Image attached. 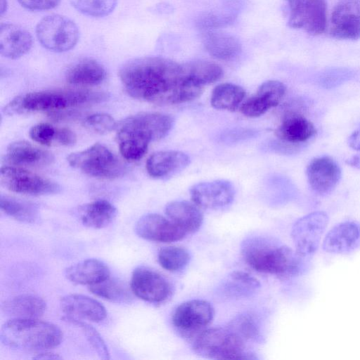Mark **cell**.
<instances>
[{"label": "cell", "mask_w": 360, "mask_h": 360, "mask_svg": "<svg viewBox=\"0 0 360 360\" xmlns=\"http://www.w3.org/2000/svg\"><path fill=\"white\" fill-rule=\"evenodd\" d=\"M125 91L131 97L157 105H175L198 98L203 87L186 75L183 64L160 57L129 60L120 70Z\"/></svg>", "instance_id": "cell-1"}, {"label": "cell", "mask_w": 360, "mask_h": 360, "mask_svg": "<svg viewBox=\"0 0 360 360\" xmlns=\"http://www.w3.org/2000/svg\"><path fill=\"white\" fill-rule=\"evenodd\" d=\"M241 255L245 263L254 270L291 278L307 271V258L295 250L271 238L253 236L246 238L241 245Z\"/></svg>", "instance_id": "cell-2"}, {"label": "cell", "mask_w": 360, "mask_h": 360, "mask_svg": "<svg viewBox=\"0 0 360 360\" xmlns=\"http://www.w3.org/2000/svg\"><path fill=\"white\" fill-rule=\"evenodd\" d=\"M1 342L11 348L44 351L58 346L63 340L55 324L38 319H11L1 328Z\"/></svg>", "instance_id": "cell-3"}, {"label": "cell", "mask_w": 360, "mask_h": 360, "mask_svg": "<svg viewBox=\"0 0 360 360\" xmlns=\"http://www.w3.org/2000/svg\"><path fill=\"white\" fill-rule=\"evenodd\" d=\"M103 92L89 90H53L27 94L11 101L5 112L8 114L25 111L59 110L70 107L97 103L106 100Z\"/></svg>", "instance_id": "cell-4"}, {"label": "cell", "mask_w": 360, "mask_h": 360, "mask_svg": "<svg viewBox=\"0 0 360 360\" xmlns=\"http://www.w3.org/2000/svg\"><path fill=\"white\" fill-rule=\"evenodd\" d=\"M193 349L199 356L212 359H256L246 350V343L227 326L206 328L193 340Z\"/></svg>", "instance_id": "cell-5"}, {"label": "cell", "mask_w": 360, "mask_h": 360, "mask_svg": "<svg viewBox=\"0 0 360 360\" xmlns=\"http://www.w3.org/2000/svg\"><path fill=\"white\" fill-rule=\"evenodd\" d=\"M174 122V118L169 115L141 112L121 122L117 127V139H131L149 144L166 136Z\"/></svg>", "instance_id": "cell-6"}, {"label": "cell", "mask_w": 360, "mask_h": 360, "mask_svg": "<svg viewBox=\"0 0 360 360\" xmlns=\"http://www.w3.org/2000/svg\"><path fill=\"white\" fill-rule=\"evenodd\" d=\"M68 162L83 173L96 178L115 179L122 176L126 171L123 163L100 143L70 154Z\"/></svg>", "instance_id": "cell-7"}, {"label": "cell", "mask_w": 360, "mask_h": 360, "mask_svg": "<svg viewBox=\"0 0 360 360\" xmlns=\"http://www.w3.org/2000/svg\"><path fill=\"white\" fill-rule=\"evenodd\" d=\"M36 34L44 48L58 53L74 48L79 37L76 24L60 15H50L41 19L37 25Z\"/></svg>", "instance_id": "cell-8"}, {"label": "cell", "mask_w": 360, "mask_h": 360, "mask_svg": "<svg viewBox=\"0 0 360 360\" xmlns=\"http://www.w3.org/2000/svg\"><path fill=\"white\" fill-rule=\"evenodd\" d=\"M288 25L311 35L323 34L327 27L326 0H284Z\"/></svg>", "instance_id": "cell-9"}, {"label": "cell", "mask_w": 360, "mask_h": 360, "mask_svg": "<svg viewBox=\"0 0 360 360\" xmlns=\"http://www.w3.org/2000/svg\"><path fill=\"white\" fill-rule=\"evenodd\" d=\"M329 221L324 211H314L298 219L292 225L291 238L296 252L309 259L319 249L321 236Z\"/></svg>", "instance_id": "cell-10"}, {"label": "cell", "mask_w": 360, "mask_h": 360, "mask_svg": "<svg viewBox=\"0 0 360 360\" xmlns=\"http://www.w3.org/2000/svg\"><path fill=\"white\" fill-rule=\"evenodd\" d=\"M214 315L212 305L203 300H192L179 304L172 316L176 331L185 338H195L212 323Z\"/></svg>", "instance_id": "cell-11"}, {"label": "cell", "mask_w": 360, "mask_h": 360, "mask_svg": "<svg viewBox=\"0 0 360 360\" xmlns=\"http://www.w3.org/2000/svg\"><path fill=\"white\" fill-rule=\"evenodd\" d=\"M1 184L8 190L21 194L41 195L57 193L60 186L35 173L15 167H2Z\"/></svg>", "instance_id": "cell-12"}, {"label": "cell", "mask_w": 360, "mask_h": 360, "mask_svg": "<svg viewBox=\"0 0 360 360\" xmlns=\"http://www.w3.org/2000/svg\"><path fill=\"white\" fill-rule=\"evenodd\" d=\"M130 289L139 298L154 304L167 301L173 292L171 283L164 276L143 266L134 270Z\"/></svg>", "instance_id": "cell-13"}, {"label": "cell", "mask_w": 360, "mask_h": 360, "mask_svg": "<svg viewBox=\"0 0 360 360\" xmlns=\"http://www.w3.org/2000/svg\"><path fill=\"white\" fill-rule=\"evenodd\" d=\"M192 202L198 207L217 210L229 206L233 201L235 190L226 180L201 182L190 189Z\"/></svg>", "instance_id": "cell-14"}, {"label": "cell", "mask_w": 360, "mask_h": 360, "mask_svg": "<svg viewBox=\"0 0 360 360\" xmlns=\"http://www.w3.org/2000/svg\"><path fill=\"white\" fill-rule=\"evenodd\" d=\"M306 175L311 190L317 195L330 194L339 184L342 172L337 162L329 156L313 158L307 165Z\"/></svg>", "instance_id": "cell-15"}, {"label": "cell", "mask_w": 360, "mask_h": 360, "mask_svg": "<svg viewBox=\"0 0 360 360\" xmlns=\"http://www.w3.org/2000/svg\"><path fill=\"white\" fill-rule=\"evenodd\" d=\"M330 35L338 39L360 38V0H340L331 14Z\"/></svg>", "instance_id": "cell-16"}, {"label": "cell", "mask_w": 360, "mask_h": 360, "mask_svg": "<svg viewBox=\"0 0 360 360\" xmlns=\"http://www.w3.org/2000/svg\"><path fill=\"white\" fill-rule=\"evenodd\" d=\"M135 232L143 239L158 243L178 241L187 235L169 218L158 214L142 216L136 224Z\"/></svg>", "instance_id": "cell-17"}, {"label": "cell", "mask_w": 360, "mask_h": 360, "mask_svg": "<svg viewBox=\"0 0 360 360\" xmlns=\"http://www.w3.org/2000/svg\"><path fill=\"white\" fill-rule=\"evenodd\" d=\"M360 246V222L347 220L335 225L325 236L322 249L335 255L348 254Z\"/></svg>", "instance_id": "cell-18"}, {"label": "cell", "mask_w": 360, "mask_h": 360, "mask_svg": "<svg viewBox=\"0 0 360 360\" xmlns=\"http://www.w3.org/2000/svg\"><path fill=\"white\" fill-rule=\"evenodd\" d=\"M285 93L286 86L283 82L278 80L264 82L255 95L243 103L240 111L247 117H259L278 105Z\"/></svg>", "instance_id": "cell-19"}, {"label": "cell", "mask_w": 360, "mask_h": 360, "mask_svg": "<svg viewBox=\"0 0 360 360\" xmlns=\"http://www.w3.org/2000/svg\"><path fill=\"white\" fill-rule=\"evenodd\" d=\"M316 134L314 124L297 111L288 112L276 130L279 140L302 148Z\"/></svg>", "instance_id": "cell-20"}, {"label": "cell", "mask_w": 360, "mask_h": 360, "mask_svg": "<svg viewBox=\"0 0 360 360\" xmlns=\"http://www.w3.org/2000/svg\"><path fill=\"white\" fill-rule=\"evenodd\" d=\"M65 316L92 322H100L107 316L105 308L98 301L86 295L70 294L63 297L60 302Z\"/></svg>", "instance_id": "cell-21"}, {"label": "cell", "mask_w": 360, "mask_h": 360, "mask_svg": "<svg viewBox=\"0 0 360 360\" xmlns=\"http://www.w3.org/2000/svg\"><path fill=\"white\" fill-rule=\"evenodd\" d=\"M32 46L30 33L20 25L2 23L0 27V53L11 59L26 54Z\"/></svg>", "instance_id": "cell-22"}, {"label": "cell", "mask_w": 360, "mask_h": 360, "mask_svg": "<svg viewBox=\"0 0 360 360\" xmlns=\"http://www.w3.org/2000/svg\"><path fill=\"white\" fill-rule=\"evenodd\" d=\"M190 162L187 154L178 150H162L152 154L147 160L148 174L155 179L171 176L185 169Z\"/></svg>", "instance_id": "cell-23"}, {"label": "cell", "mask_w": 360, "mask_h": 360, "mask_svg": "<svg viewBox=\"0 0 360 360\" xmlns=\"http://www.w3.org/2000/svg\"><path fill=\"white\" fill-rule=\"evenodd\" d=\"M167 217L186 234L199 230L203 221V215L193 202L175 200L168 203L165 209Z\"/></svg>", "instance_id": "cell-24"}, {"label": "cell", "mask_w": 360, "mask_h": 360, "mask_svg": "<svg viewBox=\"0 0 360 360\" xmlns=\"http://www.w3.org/2000/svg\"><path fill=\"white\" fill-rule=\"evenodd\" d=\"M6 159L13 165L39 167L51 164L53 155L33 144L18 141L11 143L6 150Z\"/></svg>", "instance_id": "cell-25"}, {"label": "cell", "mask_w": 360, "mask_h": 360, "mask_svg": "<svg viewBox=\"0 0 360 360\" xmlns=\"http://www.w3.org/2000/svg\"><path fill=\"white\" fill-rule=\"evenodd\" d=\"M108 266L102 261L88 259L75 264L65 270V277L72 283L92 285L110 277Z\"/></svg>", "instance_id": "cell-26"}, {"label": "cell", "mask_w": 360, "mask_h": 360, "mask_svg": "<svg viewBox=\"0 0 360 360\" xmlns=\"http://www.w3.org/2000/svg\"><path fill=\"white\" fill-rule=\"evenodd\" d=\"M46 309V304L42 298L30 294L13 297L2 304V311L11 319H38Z\"/></svg>", "instance_id": "cell-27"}, {"label": "cell", "mask_w": 360, "mask_h": 360, "mask_svg": "<svg viewBox=\"0 0 360 360\" xmlns=\"http://www.w3.org/2000/svg\"><path fill=\"white\" fill-rule=\"evenodd\" d=\"M206 51L213 58L231 60L241 51V44L234 36L219 31H208L202 37Z\"/></svg>", "instance_id": "cell-28"}, {"label": "cell", "mask_w": 360, "mask_h": 360, "mask_svg": "<svg viewBox=\"0 0 360 360\" xmlns=\"http://www.w3.org/2000/svg\"><path fill=\"white\" fill-rule=\"evenodd\" d=\"M105 77L103 67L96 60L90 58L75 63L66 73L67 81L75 85H96L101 83Z\"/></svg>", "instance_id": "cell-29"}, {"label": "cell", "mask_w": 360, "mask_h": 360, "mask_svg": "<svg viewBox=\"0 0 360 360\" xmlns=\"http://www.w3.org/2000/svg\"><path fill=\"white\" fill-rule=\"evenodd\" d=\"M117 215L116 208L105 200H97L82 206L79 209L82 224L92 229L108 226Z\"/></svg>", "instance_id": "cell-30"}, {"label": "cell", "mask_w": 360, "mask_h": 360, "mask_svg": "<svg viewBox=\"0 0 360 360\" xmlns=\"http://www.w3.org/2000/svg\"><path fill=\"white\" fill-rule=\"evenodd\" d=\"M259 287V281L250 274L235 271L223 282L221 292L228 297H246L255 293Z\"/></svg>", "instance_id": "cell-31"}, {"label": "cell", "mask_w": 360, "mask_h": 360, "mask_svg": "<svg viewBox=\"0 0 360 360\" xmlns=\"http://www.w3.org/2000/svg\"><path fill=\"white\" fill-rule=\"evenodd\" d=\"M245 96V91L243 87L232 83H223L213 89L210 103L215 109L233 111Z\"/></svg>", "instance_id": "cell-32"}, {"label": "cell", "mask_w": 360, "mask_h": 360, "mask_svg": "<svg viewBox=\"0 0 360 360\" xmlns=\"http://www.w3.org/2000/svg\"><path fill=\"white\" fill-rule=\"evenodd\" d=\"M183 65L188 77L202 86L215 82L223 75L221 66L211 61L195 60Z\"/></svg>", "instance_id": "cell-33"}, {"label": "cell", "mask_w": 360, "mask_h": 360, "mask_svg": "<svg viewBox=\"0 0 360 360\" xmlns=\"http://www.w3.org/2000/svg\"><path fill=\"white\" fill-rule=\"evenodd\" d=\"M0 207L5 214L21 222L34 223L39 217L35 204L8 196H1Z\"/></svg>", "instance_id": "cell-34"}, {"label": "cell", "mask_w": 360, "mask_h": 360, "mask_svg": "<svg viewBox=\"0 0 360 360\" xmlns=\"http://www.w3.org/2000/svg\"><path fill=\"white\" fill-rule=\"evenodd\" d=\"M89 290L98 297L114 302H127L132 298L131 292L123 282L110 277L89 285Z\"/></svg>", "instance_id": "cell-35"}, {"label": "cell", "mask_w": 360, "mask_h": 360, "mask_svg": "<svg viewBox=\"0 0 360 360\" xmlns=\"http://www.w3.org/2000/svg\"><path fill=\"white\" fill-rule=\"evenodd\" d=\"M160 265L170 272L183 270L188 264L191 255L188 251L180 246H167L160 250L158 255Z\"/></svg>", "instance_id": "cell-36"}, {"label": "cell", "mask_w": 360, "mask_h": 360, "mask_svg": "<svg viewBox=\"0 0 360 360\" xmlns=\"http://www.w3.org/2000/svg\"><path fill=\"white\" fill-rule=\"evenodd\" d=\"M227 327L245 343L256 342L260 338V327L257 319L251 314L243 313L235 316Z\"/></svg>", "instance_id": "cell-37"}, {"label": "cell", "mask_w": 360, "mask_h": 360, "mask_svg": "<svg viewBox=\"0 0 360 360\" xmlns=\"http://www.w3.org/2000/svg\"><path fill=\"white\" fill-rule=\"evenodd\" d=\"M117 0H71L72 6L82 13L92 17H104L111 13Z\"/></svg>", "instance_id": "cell-38"}, {"label": "cell", "mask_w": 360, "mask_h": 360, "mask_svg": "<svg viewBox=\"0 0 360 360\" xmlns=\"http://www.w3.org/2000/svg\"><path fill=\"white\" fill-rule=\"evenodd\" d=\"M63 320L79 328L86 337V338L89 344L101 359H110V354L105 342L94 327L87 323L82 321L81 319L73 317L64 316L63 317Z\"/></svg>", "instance_id": "cell-39"}, {"label": "cell", "mask_w": 360, "mask_h": 360, "mask_svg": "<svg viewBox=\"0 0 360 360\" xmlns=\"http://www.w3.org/2000/svg\"><path fill=\"white\" fill-rule=\"evenodd\" d=\"M84 124L90 130L98 134L110 132L117 127L114 118L105 113H96L88 116Z\"/></svg>", "instance_id": "cell-40"}, {"label": "cell", "mask_w": 360, "mask_h": 360, "mask_svg": "<svg viewBox=\"0 0 360 360\" xmlns=\"http://www.w3.org/2000/svg\"><path fill=\"white\" fill-rule=\"evenodd\" d=\"M56 129L49 123H39L31 127L30 138L40 144L51 146L55 142Z\"/></svg>", "instance_id": "cell-41"}, {"label": "cell", "mask_w": 360, "mask_h": 360, "mask_svg": "<svg viewBox=\"0 0 360 360\" xmlns=\"http://www.w3.org/2000/svg\"><path fill=\"white\" fill-rule=\"evenodd\" d=\"M236 18L231 13H209L200 18L197 23L202 29H216L229 25Z\"/></svg>", "instance_id": "cell-42"}, {"label": "cell", "mask_w": 360, "mask_h": 360, "mask_svg": "<svg viewBox=\"0 0 360 360\" xmlns=\"http://www.w3.org/2000/svg\"><path fill=\"white\" fill-rule=\"evenodd\" d=\"M354 76L352 71L345 68H338L324 73L319 79L324 88H333L349 80Z\"/></svg>", "instance_id": "cell-43"}, {"label": "cell", "mask_w": 360, "mask_h": 360, "mask_svg": "<svg viewBox=\"0 0 360 360\" xmlns=\"http://www.w3.org/2000/svg\"><path fill=\"white\" fill-rule=\"evenodd\" d=\"M24 8L30 11H46L56 8L60 0H18Z\"/></svg>", "instance_id": "cell-44"}, {"label": "cell", "mask_w": 360, "mask_h": 360, "mask_svg": "<svg viewBox=\"0 0 360 360\" xmlns=\"http://www.w3.org/2000/svg\"><path fill=\"white\" fill-rule=\"evenodd\" d=\"M77 140V136L74 131L68 128H57L55 138V142L63 146L73 145Z\"/></svg>", "instance_id": "cell-45"}, {"label": "cell", "mask_w": 360, "mask_h": 360, "mask_svg": "<svg viewBox=\"0 0 360 360\" xmlns=\"http://www.w3.org/2000/svg\"><path fill=\"white\" fill-rule=\"evenodd\" d=\"M254 132H252L250 130L249 131H245V130H243V131H231V132H229L227 135H226L224 136L225 139H228V140H230L231 141H233V140H238V139H243L244 138H248V137H250L251 136V135L253 134Z\"/></svg>", "instance_id": "cell-46"}, {"label": "cell", "mask_w": 360, "mask_h": 360, "mask_svg": "<svg viewBox=\"0 0 360 360\" xmlns=\"http://www.w3.org/2000/svg\"><path fill=\"white\" fill-rule=\"evenodd\" d=\"M348 145L353 150L360 151V129L354 131L349 136Z\"/></svg>", "instance_id": "cell-47"}, {"label": "cell", "mask_w": 360, "mask_h": 360, "mask_svg": "<svg viewBox=\"0 0 360 360\" xmlns=\"http://www.w3.org/2000/svg\"><path fill=\"white\" fill-rule=\"evenodd\" d=\"M349 166L360 169V154L353 155L345 160Z\"/></svg>", "instance_id": "cell-48"}, {"label": "cell", "mask_w": 360, "mask_h": 360, "mask_svg": "<svg viewBox=\"0 0 360 360\" xmlns=\"http://www.w3.org/2000/svg\"><path fill=\"white\" fill-rule=\"evenodd\" d=\"M34 359H60V357L57 355H55L54 354L45 353V354H40V355H38L37 356L34 357Z\"/></svg>", "instance_id": "cell-49"}, {"label": "cell", "mask_w": 360, "mask_h": 360, "mask_svg": "<svg viewBox=\"0 0 360 360\" xmlns=\"http://www.w3.org/2000/svg\"><path fill=\"white\" fill-rule=\"evenodd\" d=\"M6 11V0H1V15Z\"/></svg>", "instance_id": "cell-50"}]
</instances>
